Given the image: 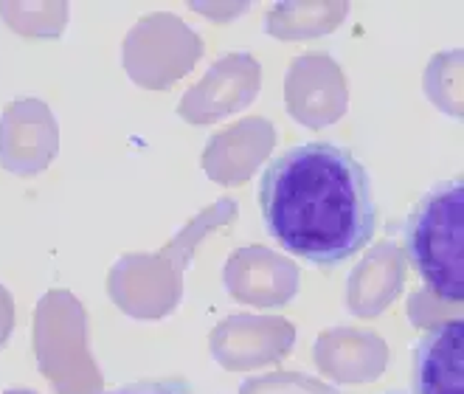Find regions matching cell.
<instances>
[{
  "instance_id": "5",
  "label": "cell",
  "mask_w": 464,
  "mask_h": 394,
  "mask_svg": "<svg viewBox=\"0 0 464 394\" xmlns=\"http://www.w3.org/2000/svg\"><path fill=\"white\" fill-rule=\"evenodd\" d=\"M386 394H399V391H386Z\"/></svg>"
},
{
  "instance_id": "2",
  "label": "cell",
  "mask_w": 464,
  "mask_h": 394,
  "mask_svg": "<svg viewBox=\"0 0 464 394\" xmlns=\"http://www.w3.org/2000/svg\"><path fill=\"white\" fill-rule=\"evenodd\" d=\"M408 262L425 287L448 301L464 298V184L442 180L411 208L406 223Z\"/></svg>"
},
{
  "instance_id": "3",
  "label": "cell",
  "mask_w": 464,
  "mask_h": 394,
  "mask_svg": "<svg viewBox=\"0 0 464 394\" xmlns=\"http://www.w3.org/2000/svg\"><path fill=\"white\" fill-rule=\"evenodd\" d=\"M414 394H464V321L428 327L414 347Z\"/></svg>"
},
{
  "instance_id": "4",
  "label": "cell",
  "mask_w": 464,
  "mask_h": 394,
  "mask_svg": "<svg viewBox=\"0 0 464 394\" xmlns=\"http://www.w3.org/2000/svg\"><path fill=\"white\" fill-rule=\"evenodd\" d=\"M104 394H195V388L183 377H161V380H138Z\"/></svg>"
},
{
  "instance_id": "1",
  "label": "cell",
  "mask_w": 464,
  "mask_h": 394,
  "mask_svg": "<svg viewBox=\"0 0 464 394\" xmlns=\"http://www.w3.org/2000/svg\"><path fill=\"white\" fill-rule=\"evenodd\" d=\"M259 208L278 245L318 267L352 259L377 228L366 166L329 141L276 155L259 177Z\"/></svg>"
}]
</instances>
